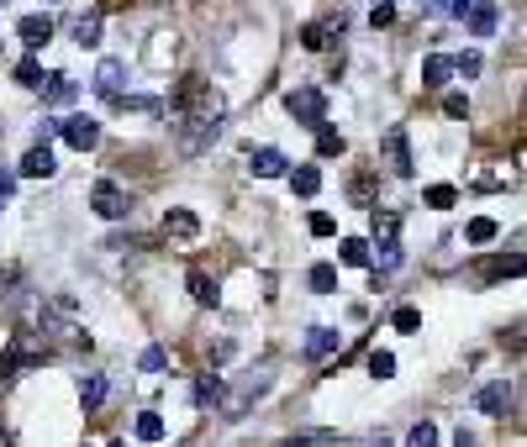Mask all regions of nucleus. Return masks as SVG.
Here are the masks:
<instances>
[{
	"mask_svg": "<svg viewBox=\"0 0 527 447\" xmlns=\"http://www.w3.org/2000/svg\"><path fill=\"white\" fill-rule=\"evenodd\" d=\"M69 316H74V300H69V295H59V300H43V305H37V332L54 337V342H74V347H85V353H90V337L79 332Z\"/></svg>",
	"mask_w": 527,
	"mask_h": 447,
	"instance_id": "1",
	"label": "nucleus"
},
{
	"mask_svg": "<svg viewBox=\"0 0 527 447\" xmlns=\"http://www.w3.org/2000/svg\"><path fill=\"white\" fill-rule=\"evenodd\" d=\"M269 394V374H248V379H237L233 390H227V379H222V394H217V410L227 416V421H237L253 400H264Z\"/></svg>",
	"mask_w": 527,
	"mask_h": 447,
	"instance_id": "2",
	"label": "nucleus"
},
{
	"mask_svg": "<svg viewBox=\"0 0 527 447\" xmlns=\"http://www.w3.org/2000/svg\"><path fill=\"white\" fill-rule=\"evenodd\" d=\"M222 137V111L211 116H179V153H206Z\"/></svg>",
	"mask_w": 527,
	"mask_h": 447,
	"instance_id": "3",
	"label": "nucleus"
},
{
	"mask_svg": "<svg viewBox=\"0 0 527 447\" xmlns=\"http://www.w3.org/2000/svg\"><path fill=\"white\" fill-rule=\"evenodd\" d=\"M285 111H291L301 126H317V121H327V95H322L317 85H295L291 95H285Z\"/></svg>",
	"mask_w": 527,
	"mask_h": 447,
	"instance_id": "4",
	"label": "nucleus"
},
{
	"mask_svg": "<svg viewBox=\"0 0 527 447\" xmlns=\"http://www.w3.org/2000/svg\"><path fill=\"white\" fill-rule=\"evenodd\" d=\"M380 153H385V168H391L396 179H411V174H416V158H411V142H407L401 126H391V132L380 137Z\"/></svg>",
	"mask_w": 527,
	"mask_h": 447,
	"instance_id": "5",
	"label": "nucleus"
},
{
	"mask_svg": "<svg viewBox=\"0 0 527 447\" xmlns=\"http://www.w3.org/2000/svg\"><path fill=\"white\" fill-rule=\"evenodd\" d=\"M90 211L95 216H106V222H121L132 206H127V190H121L117 179H95V190H90Z\"/></svg>",
	"mask_w": 527,
	"mask_h": 447,
	"instance_id": "6",
	"label": "nucleus"
},
{
	"mask_svg": "<svg viewBox=\"0 0 527 447\" xmlns=\"http://www.w3.org/2000/svg\"><path fill=\"white\" fill-rule=\"evenodd\" d=\"M59 137L69 148L90 153V148H101V121L95 116H69V121H59Z\"/></svg>",
	"mask_w": 527,
	"mask_h": 447,
	"instance_id": "7",
	"label": "nucleus"
},
{
	"mask_svg": "<svg viewBox=\"0 0 527 447\" xmlns=\"http://www.w3.org/2000/svg\"><path fill=\"white\" fill-rule=\"evenodd\" d=\"M343 32H349V16H327V21H311V27H301V43H306L311 53H322V48H333Z\"/></svg>",
	"mask_w": 527,
	"mask_h": 447,
	"instance_id": "8",
	"label": "nucleus"
},
{
	"mask_svg": "<svg viewBox=\"0 0 527 447\" xmlns=\"http://www.w3.org/2000/svg\"><path fill=\"white\" fill-rule=\"evenodd\" d=\"M32 363H43V347H32L27 337H11L5 342V358H0V379H11L16 369H32Z\"/></svg>",
	"mask_w": 527,
	"mask_h": 447,
	"instance_id": "9",
	"label": "nucleus"
},
{
	"mask_svg": "<svg viewBox=\"0 0 527 447\" xmlns=\"http://www.w3.org/2000/svg\"><path fill=\"white\" fill-rule=\"evenodd\" d=\"M121 79H127V63H121V58H101V69H95V95H101V101H117Z\"/></svg>",
	"mask_w": 527,
	"mask_h": 447,
	"instance_id": "10",
	"label": "nucleus"
},
{
	"mask_svg": "<svg viewBox=\"0 0 527 447\" xmlns=\"http://www.w3.org/2000/svg\"><path fill=\"white\" fill-rule=\"evenodd\" d=\"M37 90H43V101H48V106H59V111L79 101V85H74L69 74H43V85H37Z\"/></svg>",
	"mask_w": 527,
	"mask_h": 447,
	"instance_id": "11",
	"label": "nucleus"
},
{
	"mask_svg": "<svg viewBox=\"0 0 527 447\" xmlns=\"http://www.w3.org/2000/svg\"><path fill=\"white\" fill-rule=\"evenodd\" d=\"M16 37H21L27 48L54 43V16H43V11H37V16H21V21H16Z\"/></svg>",
	"mask_w": 527,
	"mask_h": 447,
	"instance_id": "12",
	"label": "nucleus"
},
{
	"mask_svg": "<svg viewBox=\"0 0 527 447\" xmlns=\"http://www.w3.org/2000/svg\"><path fill=\"white\" fill-rule=\"evenodd\" d=\"M248 168H253L259 179H280V174L291 168V158H285L280 148H253V153H248Z\"/></svg>",
	"mask_w": 527,
	"mask_h": 447,
	"instance_id": "13",
	"label": "nucleus"
},
{
	"mask_svg": "<svg viewBox=\"0 0 527 447\" xmlns=\"http://www.w3.org/2000/svg\"><path fill=\"white\" fill-rule=\"evenodd\" d=\"M21 174H27V179H54V174H59V158L48 153V142L27 148V158H21Z\"/></svg>",
	"mask_w": 527,
	"mask_h": 447,
	"instance_id": "14",
	"label": "nucleus"
},
{
	"mask_svg": "<svg viewBox=\"0 0 527 447\" xmlns=\"http://www.w3.org/2000/svg\"><path fill=\"white\" fill-rule=\"evenodd\" d=\"M474 405H480V410H485V416H501V410H506V405H512V385H506V379H490V385H485V390L474 394Z\"/></svg>",
	"mask_w": 527,
	"mask_h": 447,
	"instance_id": "15",
	"label": "nucleus"
},
{
	"mask_svg": "<svg viewBox=\"0 0 527 447\" xmlns=\"http://www.w3.org/2000/svg\"><path fill=\"white\" fill-rule=\"evenodd\" d=\"M369 237H375V242H396V237H401V211H380V206H375V211H369Z\"/></svg>",
	"mask_w": 527,
	"mask_h": 447,
	"instance_id": "16",
	"label": "nucleus"
},
{
	"mask_svg": "<svg viewBox=\"0 0 527 447\" xmlns=\"http://www.w3.org/2000/svg\"><path fill=\"white\" fill-rule=\"evenodd\" d=\"M465 21H469V37H490L496 32V5L490 0H474L465 11Z\"/></svg>",
	"mask_w": 527,
	"mask_h": 447,
	"instance_id": "17",
	"label": "nucleus"
},
{
	"mask_svg": "<svg viewBox=\"0 0 527 447\" xmlns=\"http://www.w3.org/2000/svg\"><path fill=\"white\" fill-rule=\"evenodd\" d=\"M190 300H195V305H217V300H222V284L211 280V274H201V269H190Z\"/></svg>",
	"mask_w": 527,
	"mask_h": 447,
	"instance_id": "18",
	"label": "nucleus"
},
{
	"mask_svg": "<svg viewBox=\"0 0 527 447\" xmlns=\"http://www.w3.org/2000/svg\"><path fill=\"white\" fill-rule=\"evenodd\" d=\"M449 79H454V63H449L443 53H432L427 63H422V85H427V90H443Z\"/></svg>",
	"mask_w": 527,
	"mask_h": 447,
	"instance_id": "19",
	"label": "nucleus"
},
{
	"mask_svg": "<svg viewBox=\"0 0 527 447\" xmlns=\"http://www.w3.org/2000/svg\"><path fill=\"white\" fill-rule=\"evenodd\" d=\"M79 405L85 410H101L106 405V374H85L79 379Z\"/></svg>",
	"mask_w": 527,
	"mask_h": 447,
	"instance_id": "20",
	"label": "nucleus"
},
{
	"mask_svg": "<svg viewBox=\"0 0 527 447\" xmlns=\"http://www.w3.org/2000/svg\"><path fill=\"white\" fill-rule=\"evenodd\" d=\"M338 258H343L349 269H369V258H375V253H369V242H364V237H343V242H338Z\"/></svg>",
	"mask_w": 527,
	"mask_h": 447,
	"instance_id": "21",
	"label": "nucleus"
},
{
	"mask_svg": "<svg viewBox=\"0 0 527 447\" xmlns=\"http://www.w3.org/2000/svg\"><path fill=\"white\" fill-rule=\"evenodd\" d=\"M327 353H338V332L333 327H311L306 332V358H327Z\"/></svg>",
	"mask_w": 527,
	"mask_h": 447,
	"instance_id": "22",
	"label": "nucleus"
},
{
	"mask_svg": "<svg viewBox=\"0 0 527 447\" xmlns=\"http://www.w3.org/2000/svg\"><path fill=\"white\" fill-rule=\"evenodd\" d=\"M69 32H74V43H79V48H95V43H101V11L79 16V21H74Z\"/></svg>",
	"mask_w": 527,
	"mask_h": 447,
	"instance_id": "23",
	"label": "nucleus"
},
{
	"mask_svg": "<svg viewBox=\"0 0 527 447\" xmlns=\"http://www.w3.org/2000/svg\"><path fill=\"white\" fill-rule=\"evenodd\" d=\"M343 148H349V142H343V132H338V126H327V121H317V153H322V158H338Z\"/></svg>",
	"mask_w": 527,
	"mask_h": 447,
	"instance_id": "24",
	"label": "nucleus"
},
{
	"mask_svg": "<svg viewBox=\"0 0 527 447\" xmlns=\"http://www.w3.org/2000/svg\"><path fill=\"white\" fill-rule=\"evenodd\" d=\"M375 253H380V258H369V264H375L380 274H396V269H401V237H396V242H375Z\"/></svg>",
	"mask_w": 527,
	"mask_h": 447,
	"instance_id": "25",
	"label": "nucleus"
},
{
	"mask_svg": "<svg viewBox=\"0 0 527 447\" xmlns=\"http://www.w3.org/2000/svg\"><path fill=\"white\" fill-rule=\"evenodd\" d=\"M164 232H169V237H195L201 222H195V211H169V216H164Z\"/></svg>",
	"mask_w": 527,
	"mask_h": 447,
	"instance_id": "26",
	"label": "nucleus"
},
{
	"mask_svg": "<svg viewBox=\"0 0 527 447\" xmlns=\"http://www.w3.org/2000/svg\"><path fill=\"white\" fill-rule=\"evenodd\" d=\"M137 437H143V443H164V416H159V410H143V416H137Z\"/></svg>",
	"mask_w": 527,
	"mask_h": 447,
	"instance_id": "27",
	"label": "nucleus"
},
{
	"mask_svg": "<svg viewBox=\"0 0 527 447\" xmlns=\"http://www.w3.org/2000/svg\"><path fill=\"white\" fill-rule=\"evenodd\" d=\"M496 232H501V226L490 222V216H474V222L465 226V237L474 242V248H485V242H496Z\"/></svg>",
	"mask_w": 527,
	"mask_h": 447,
	"instance_id": "28",
	"label": "nucleus"
},
{
	"mask_svg": "<svg viewBox=\"0 0 527 447\" xmlns=\"http://www.w3.org/2000/svg\"><path fill=\"white\" fill-rule=\"evenodd\" d=\"M291 190H295V195H306V200H311V195L322 190V174H317V168H295V174H291Z\"/></svg>",
	"mask_w": 527,
	"mask_h": 447,
	"instance_id": "29",
	"label": "nucleus"
},
{
	"mask_svg": "<svg viewBox=\"0 0 527 447\" xmlns=\"http://www.w3.org/2000/svg\"><path fill=\"white\" fill-rule=\"evenodd\" d=\"M311 289H317V295H333V289H338V269H333V264H317V269H311Z\"/></svg>",
	"mask_w": 527,
	"mask_h": 447,
	"instance_id": "30",
	"label": "nucleus"
},
{
	"mask_svg": "<svg viewBox=\"0 0 527 447\" xmlns=\"http://www.w3.org/2000/svg\"><path fill=\"white\" fill-rule=\"evenodd\" d=\"M16 85L37 90V85H43V63H37V58H21V63H16Z\"/></svg>",
	"mask_w": 527,
	"mask_h": 447,
	"instance_id": "31",
	"label": "nucleus"
},
{
	"mask_svg": "<svg viewBox=\"0 0 527 447\" xmlns=\"http://www.w3.org/2000/svg\"><path fill=\"white\" fill-rule=\"evenodd\" d=\"M427 206H432V211H449V206H459V190H454V184H432V190H427Z\"/></svg>",
	"mask_w": 527,
	"mask_h": 447,
	"instance_id": "32",
	"label": "nucleus"
},
{
	"mask_svg": "<svg viewBox=\"0 0 527 447\" xmlns=\"http://www.w3.org/2000/svg\"><path fill=\"white\" fill-rule=\"evenodd\" d=\"M407 447H438V427H432V421H416L411 437H407Z\"/></svg>",
	"mask_w": 527,
	"mask_h": 447,
	"instance_id": "33",
	"label": "nucleus"
},
{
	"mask_svg": "<svg viewBox=\"0 0 527 447\" xmlns=\"http://www.w3.org/2000/svg\"><path fill=\"white\" fill-rule=\"evenodd\" d=\"M217 394H222V379H217V374H206V379L195 385V405H217Z\"/></svg>",
	"mask_w": 527,
	"mask_h": 447,
	"instance_id": "34",
	"label": "nucleus"
},
{
	"mask_svg": "<svg viewBox=\"0 0 527 447\" xmlns=\"http://www.w3.org/2000/svg\"><path fill=\"white\" fill-rule=\"evenodd\" d=\"M369 374H375V379H391V374H396V358L375 347V353H369Z\"/></svg>",
	"mask_w": 527,
	"mask_h": 447,
	"instance_id": "35",
	"label": "nucleus"
},
{
	"mask_svg": "<svg viewBox=\"0 0 527 447\" xmlns=\"http://www.w3.org/2000/svg\"><path fill=\"white\" fill-rule=\"evenodd\" d=\"M396 21V5L391 0H375V11H369V27H391Z\"/></svg>",
	"mask_w": 527,
	"mask_h": 447,
	"instance_id": "36",
	"label": "nucleus"
},
{
	"mask_svg": "<svg viewBox=\"0 0 527 447\" xmlns=\"http://www.w3.org/2000/svg\"><path fill=\"white\" fill-rule=\"evenodd\" d=\"M449 63H454V74H465V79L480 74V53H459V58H449Z\"/></svg>",
	"mask_w": 527,
	"mask_h": 447,
	"instance_id": "37",
	"label": "nucleus"
},
{
	"mask_svg": "<svg viewBox=\"0 0 527 447\" xmlns=\"http://www.w3.org/2000/svg\"><path fill=\"white\" fill-rule=\"evenodd\" d=\"M137 363H143L148 374H159V369H164L169 358H164V347H143V358H137Z\"/></svg>",
	"mask_w": 527,
	"mask_h": 447,
	"instance_id": "38",
	"label": "nucleus"
},
{
	"mask_svg": "<svg viewBox=\"0 0 527 447\" xmlns=\"http://www.w3.org/2000/svg\"><path fill=\"white\" fill-rule=\"evenodd\" d=\"M333 232H338V222H333L327 211H317V216H311V237H333Z\"/></svg>",
	"mask_w": 527,
	"mask_h": 447,
	"instance_id": "39",
	"label": "nucleus"
},
{
	"mask_svg": "<svg viewBox=\"0 0 527 447\" xmlns=\"http://www.w3.org/2000/svg\"><path fill=\"white\" fill-rule=\"evenodd\" d=\"M416 327H422V316H416L411 305H401V311H396V332H416Z\"/></svg>",
	"mask_w": 527,
	"mask_h": 447,
	"instance_id": "40",
	"label": "nucleus"
},
{
	"mask_svg": "<svg viewBox=\"0 0 527 447\" xmlns=\"http://www.w3.org/2000/svg\"><path fill=\"white\" fill-rule=\"evenodd\" d=\"M443 111H449V116H469V101H465V95H449V101H443Z\"/></svg>",
	"mask_w": 527,
	"mask_h": 447,
	"instance_id": "41",
	"label": "nucleus"
},
{
	"mask_svg": "<svg viewBox=\"0 0 527 447\" xmlns=\"http://www.w3.org/2000/svg\"><path fill=\"white\" fill-rule=\"evenodd\" d=\"M11 190H16V174H11V168H0V200H11Z\"/></svg>",
	"mask_w": 527,
	"mask_h": 447,
	"instance_id": "42",
	"label": "nucleus"
},
{
	"mask_svg": "<svg viewBox=\"0 0 527 447\" xmlns=\"http://www.w3.org/2000/svg\"><path fill=\"white\" fill-rule=\"evenodd\" d=\"M469 5H474V0H449V16H459V21H465V11Z\"/></svg>",
	"mask_w": 527,
	"mask_h": 447,
	"instance_id": "43",
	"label": "nucleus"
},
{
	"mask_svg": "<svg viewBox=\"0 0 527 447\" xmlns=\"http://www.w3.org/2000/svg\"><path fill=\"white\" fill-rule=\"evenodd\" d=\"M454 447H480V443H474V432H465V427H459V437H454Z\"/></svg>",
	"mask_w": 527,
	"mask_h": 447,
	"instance_id": "44",
	"label": "nucleus"
},
{
	"mask_svg": "<svg viewBox=\"0 0 527 447\" xmlns=\"http://www.w3.org/2000/svg\"><path fill=\"white\" fill-rule=\"evenodd\" d=\"M422 11H432V16H438V11H449V0H422Z\"/></svg>",
	"mask_w": 527,
	"mask_h": 447,
	"instance_id": "45",
	"label": "nucleus"
},
{
	"mask_svg": "<svg viewBox=\"0 0 527 447\" xmlns=\"http://www.w3.org/2000/svg\"><path fill=\"white\" fill-rule=\"evenodd\" d=\"M369 447H396V443H391V437H375V443H369Z\"/></svg>",
	"mask_w": 527,
	"mask_h": 447,
	"instance_id": "46",
	"label": "nucleus"
},
{
	"mask_svg": "<svg viewBox=\"0 0 527 447\" xmlns=\"http://www.w3.org/2000/svg\"><path fill=\"white\" fill-rule=\"evenodd\" d=\"M111 447H127V443H111Z\"/></svg>",
	"mask_w": 527,
	"mask_h": 447,
	"instance_id": "47",
	"label": "nucleus"
},
{
	"mask_svg": "<svg viewBox=\"0 0 527 447\" xmlns=\"http://www.w3.org/2000/svg\"><path fill=\"white\" fill-rule=\"evenodd\" d=\"M0 5H5V0H0Z\"/></svg>",
	"mask_w": 527,
	"mask_h": 447,
	"instance_id": "48",
	"label": "nucleus"
}]
</instances>
